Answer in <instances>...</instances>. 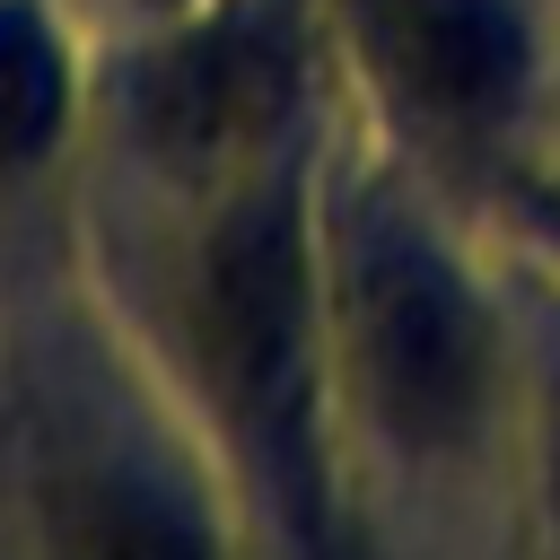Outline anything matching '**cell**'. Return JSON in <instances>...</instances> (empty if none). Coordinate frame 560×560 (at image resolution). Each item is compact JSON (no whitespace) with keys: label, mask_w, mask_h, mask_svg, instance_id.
Listing matches in <instances>:
<instances>
[{"label":"cell","mask_w":560,"mask_h":560,"mask_svg":"<svg viewBox=\"0 0 560 560\" xmlns=\"http://www.w3.org/2000/svg\"><path fill=\"white\" fill-rule=\"evenodd\" d=\"M61 52L52 35L26 18V9H0V175L35 166L52 140H61Z\"/></svg>","instance_id":"6"},{"label":"cell","mask_w":560,"mask_h":560,"mask_svg":"<svg viewBox=\"0 0 560 560\" xmlns=\"http://www.w3.org/2000/svg\"><path fill=\"white\" fill-rule=\"evenodd\" d=\"M44 534L61 560H210V534L192 525V508H175V490L114 464L61 472L44 490Z\"/></svg>","instance_id":"5"},{"label":"cell","mask_w":560,"mask_h":560,"mask_svg":"<svg viewBox=\"0 0 560 560\" xmlns=\"http://www.w3.org/2000/svg\"><path fill=\"white\" fill-rule=\"evenodd\" d=\"M350 350L402 446H455L490 394V324L420 236H368L350 262Z\"/></svg>","instance_id":"1"},{"label":"cell","mask_w":560,"mask_h":560,"mask_svg":"<svg viewBox=\"0 0 560 560\" xmlns=\"http://www.w3.org/2000/svg\"><path fill=\"white\" fill-rule=\"evenodd\" d=\"M385 35L402 79L446 114H490L525 70V35L508 0H385Z\"/></svg>","instance_id":"4"},{"label":"cell","mask_w":560,"mask_h":560,"mask_svg":"<svg viewBox=\"0 0 560 560\" xmlns=\"http://www.w3.org/2000/svg\"><path fill=\"white\" fill-rule=\"evenodd\" d=\"M551 499H560V438H551Z\"/></svg>","instance_id":"7"},{"label":"cell","mask_w":560,"mask_h":560,"mask_svg":"<svg viewBox=\"0 0 560 560\" xmlns=\"http://www.w3.org/2000/svg\"><path fill=\"white\" fill-rule=\"evenodd\" d=\"M201 341L254 438L298 464L306 446V236L280 192L236 201L201 254Z\"/></svg>","instance_id":"2"},{"label":"cell","mask_w":560,"mask_h":560,"mask_svg":"<svg viewBox=\"0 0 560 560\" xmlns=\"http://www.w3.org/2000/svg\"><path fill=\"white\" fill-rule=\"evenodd\" d=\"M280 96H289V70H280V52H271L262 35H245V26H201V35H184V44L149 70L140 122H149V140H158L166 158L219 166V158L254 149V140L280 122Z\"/></svg>","instance_id":"3"}]
</instances>
